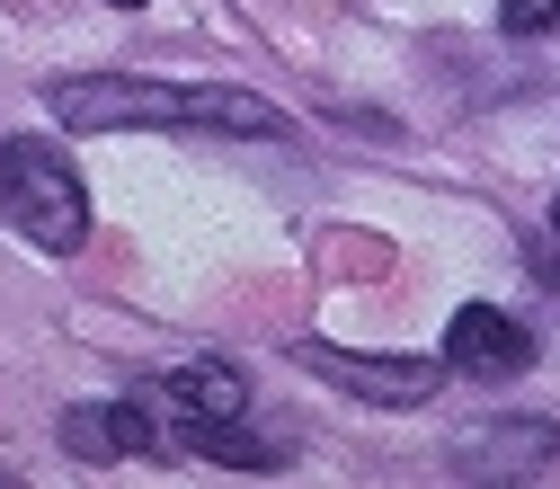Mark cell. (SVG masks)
<instances>
[{"label": "cell", "instance_id": "obj_1", "mask_svg": "<svg viewBox=\"0 0 560 489\" xmlns=\"http://www.w3.org/2000/svg\"><path fill=\"white\" fill-rule=\"evenodd\" d=\"M45 107L62 133H125V125H170V133H285L267 98L249 90H187V81H125V72H62L45 81Z\"/></svg>", "mask_w": 560, "mask_h": 489}, {"label": "cell", "instance_id": "obj_2", "mask_svg": "<svg viewBox=\"0 0 560 489\" xmlns=\"http://www.w3.org/2000/svg\"><path fill=\"white\" fill-rule=\"evenodd\" d=\"M0 223L27 249H54V258L90 241V196H81L72 161L54 143H36V133H10V143H0Z\"/></svg>", "mask_w": 560, "mask_h": 489}, {"label": "cell", "instance_id": "obj_3", "mask_svg": "<svg viewBox=\"0 0 560 489\" xmlns=\"http://www.w3.org/2000/svg\"><path fill=\"white\" fill-rule=\"evenodd\" d=\"M294 365H312L320 383L357 392V400H383V409H418V400H436V383H445L428 357H357V347H329V338H303Z\"/></svg>", "mask_w": 560, "mask_h": 489}, {"label": "cell", "instance_id": "obj_4", "mask_svg": "<svg viewBox=\"0 0 560 489\" xmlns=\"http://www.w3.org/2000/svg\"><path fill=\"white\" fill-rule=\"evenodd\" d=\"M463 480H525V471H551L560 463V418H489V428L454 436L445 454Z\"/></svg>", "mask_w": 560, "mask_h": 489}, {"label": "cell", "instance_id": "obj_5", "mask_svg": "<svg viewBox=\"0 0 560 489\" xmlns=\"http://www.w3.org/2000/svg\"><path fill=\"white\" fill-rule=\"evenodd\" d=\"M445 365L454 374H525L534 365V329L508 321L499 303H463L445 329Z\"/></svg>", "mask_w": 560, "mask_h": 489}, {"label": "cell", "instance_id": "obj_6", "mask_svg": "<svg viewBox=\"0 0 560 489\" xmlns=\"http://www.w3.org/2000/svg\"><path fill=\"white\" fill-rule=\"evenodd\" d=\"M62 445H72L81 463H125V454L152 445V418L133 400H72L62 409Z\"/></svg>", "mask_w": 560, "mask_h": 489}, {"label": "cell", "instance_id": "obj_7", "mask_svg": "<svg viewBox=\"0 0 560 489\" xmlns=\"http://www.w3.org/2000/svg\"><path fill=\"white\" fill-rule=\"evenodd\" d=\"M161 400H170L178 418H241V409H249V383H241L223 357H196V365H170V374H161Z\"/></svg>", "mask_w": 560, "mask_h": 489}, {"label": "cell", "instance_id": "obj_8", "mask_svg": "<svg viewBox=\"0 0 560 489\" xmlns=\"http://www.w3.org/2000/svg\"><path fill=\"white\" fill-rule=\"evenodd\" d=\"M178 445L205 454V463H232V471H276V463H285V445L249 436L241 418H178Z\"/></svg>", "mask_w": 560, "mask_h": 489}, {"label": "cell", "instance_id": "obj_9", "mask_svg": "<svg viewBox=\"0 0 560 489\" xmlns=\"http://www.w3.org/2000/svg\"><path fill=\"white\" fill-rule=\"evenodd\" d=\"M499 27L508 36H551L560 27V0H499Z\"/></svg>", "mask_w": 560, "mask_h": 489}, {"label": "cell", "instance_id": "obj_10", "mask_svg": "<svg viewBox=\"0 0 560 489\" xmlns=\"http://www.w3.org/2000/svg\"><path fill=\"white\" fill-rule=\"evenodd\" d=\"M542 276H551V286H560V249H551V258H542Z\"/></svg>", "mask_w": 560, "mask_h": 489}, {"label": "cell", "instance_id": "obj_11", "mask_svg": "<svg viewBox=\"0 0 560 489\" xmlns=\"http://www.w3.org/2000/svg\"><path fill=\"white\" fill-rule=\"evenodd\" d=\"M107 10H143V0H107Z\"/></svg>", "mask_w": 560, "mask_h": 489}, {"label": "cell", "instance_id": "obj_12", "mask_svg": "<svg viewBox=\"0 0 560 489\" xmlns=\"http://www.w3.org/2000/svg\"><path fill=\"white\" fill-rule=\"evenodd\" d=\"M551 223H560V205H551Z\"/></svg>", "mask_w": 560, "mask_h": 489}]
</instances>
